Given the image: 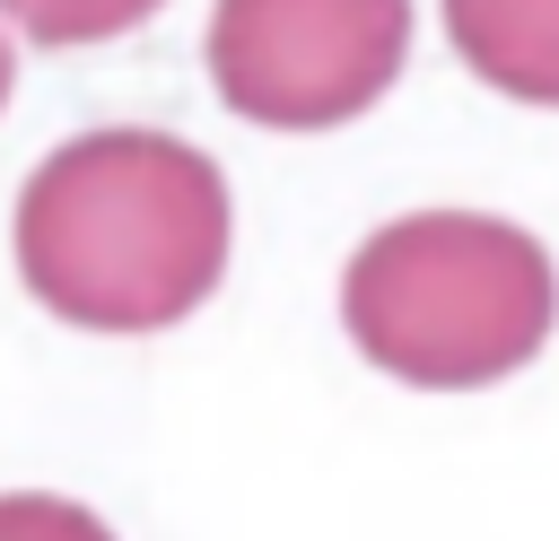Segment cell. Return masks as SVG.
<instances>
[{"mask_svg": "<svg viewBox=\"0 0 559 541\" xmlns=\"http://www.w3.org/2000/svg\"><path fill=\"white\" fill-rule=\"evenodd\" d=\"M9 87H17V52H9V35H0V105H9Z\"/></svg>", "mask_w": 559, "mask_h": 541, "instance_id": "obj_7", "label": "cell"}, {"mask_svg": "<svg viewBox=\"0 0 559 541\" xmlns=\"http://www.w3.org/2000/svg\"><path fill=\"white\" fill-rule=\"evenodd\" d=\"M166 0H0V17L26 35V44H52V52H70V44H114V35H131L140 17H157Z\"/></svg>", "mask_w": 559, "mask_h": 541, "instance_id": "obj_5", "label": "cell"}, {"mask_svg": "<svg viewBox=\"0 0 559 541\" xmlns=\"http://www.w3.org/2000/svg\"><path fill=\"white\" fill-rule=\"evenodd\" d=\"M0 541H114V524L61 489H0Z\"/></svg>", "mask_w": 559, "mask_h": 541, "instance_id": "obj_6", "label": "cell"}, {"mask_svg": "<svg viewBox=\"0 0 559 541\" xmlns=\"http://www.w3.org/2000/svg\"><path fill=\"white\" fill-rule=\"evenodd\" d=\"M559 279L533 227L489 209L384 218L341 270L349 349L419 393H480L542 358Z\"/></svg>", "mask_w": 559, "mask_h": 541, "instance_id": "obj_2", "label": "cell"}, {"mask_svg": "<svg viewBox=\"0 0 559 541\" xmlns=\"http://www.w3.org/2000/svg\"><path fill=\"white\" fill-rule=\"evenodd\" d=\"M227 175L175 131H79L17 192V279L79 332H166L227 279Z\"/></svg>", "mask_w": 559, "mask_h": 541, "instance_id": "obj_1", "label": "cell"}, {"mask_svg": "<svg viewBox=\"0 0 559 541\" xmlns=\"http://www.w3.org/2000/svg\"><path fill=\"white\" fill-rule=\"evenodd\" d=\"M210 87L262 131L358 122L411 61V0H218Z\"/></svg>", "mask_w": 559, "mask_h": 541, "instance_id": "obj_3", "label": "cell"}, {"mask_svg": "<svg viewBox=\"0 0 559 541\" xmlns=\"http://www.w3.org/2000/svg\"><path fill=\"white\" fill-rule=\"evenodd\" d=\"M445 35L472 79L515 105H559V0H445Z\"/></svg>", "mask_w": 559, "mask_h": 541, "instance_id": "obj_4", "label": "cell"}]
</instances>
